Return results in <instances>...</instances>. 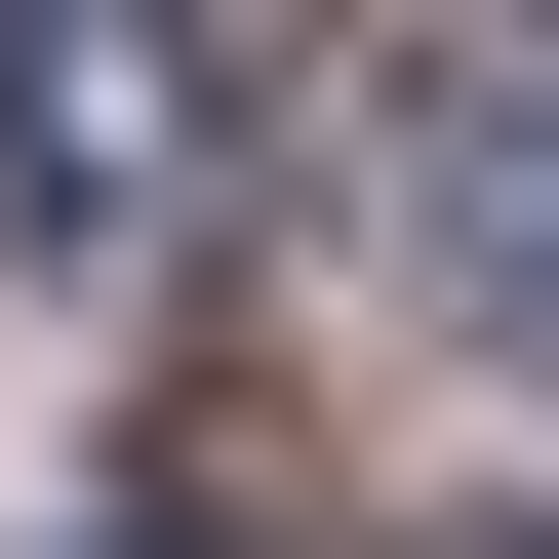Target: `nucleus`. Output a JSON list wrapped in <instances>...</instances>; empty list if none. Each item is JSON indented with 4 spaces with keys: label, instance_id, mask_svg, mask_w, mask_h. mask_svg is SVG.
I'll use <instances>...</instances> for the list:
<instances>
[{
    "label": "nucleus",
    "instance_id": "f257e3e1",
    "mask_svg": "<svg viewBox=\"0 0 559 559\" xmlns=\"http://www.w3.org/2000/svg\"><path fill=\"white\" fill-rule=\"evenodd\" d=\"M200 120H240V40H120V0H81V40H0V240H160Z\"/></svg>",
    "mask_w": 559,
    "mask_h": 559
},
{
    "label": "nucleus",
    "instance_id": "f03ea898",
    "mask_svg": "<svg viewBox=\"0 0 559 559\" xmlns=\"http://www.w3.org/2000/svg\"><path fill=\"white\" fill-rule=\"evenodd\" d=\"M400 200H440V280L559 360V40H440V81H400Z\"/></svg>",
    "mask_w": 559,
    "mask_h": 559
},
{
    "label": "nucleus",
    "instance_id": "7ed1b4c3",
    "mask_svg": "<svg viewBox=\"0 0 559 559\" xmlns=\"http://www.w3.org/2000/svg\"><path fill=\"white\" fill-rule=\"evenodd\" d=\"M40 559H240V520H40Z\"/></svg>",
    "mask_w": 559,
    "mask_h": 559
},
{
    "label": "nucleus",
    "instance_id": "20e7f679",
    "mask_svg": "<svg viewBox=\"0 0 559 559\" xmlns=\"http://www.w3.org/2000/svg\"><path fill=\"white\" fill-rule=\"evenodd\" d=\"M440 559H559V520H440Z\"/></svg>",
    "mask_w": 559,
    "mask_h": 559
}]
</instances>
